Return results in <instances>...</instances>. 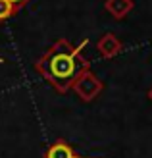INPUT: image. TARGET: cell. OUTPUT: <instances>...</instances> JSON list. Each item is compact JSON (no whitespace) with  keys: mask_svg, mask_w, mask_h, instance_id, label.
Returning a JSON list of instances; mask_svg holds the SVG:
<instances>
[{"mask_svg":"<svg viewBox=\"0 0 152 158\" xmlns=\"http://www.w3.org/2000/svg\"><path fill=\"white\" fill-rule=\"evenodd\" d=\"M85 43L87 41H83L79 46H73L64 37L54 41L50 48L37 58L35 72L46 79L56 93L66 94L77 81V77L89 69V60L81 54Z\"/></svg>","mask_w":152,"mask_h":158,"instance_id":"6da1fadb","label":"cell"},{"mask_svg":"<svg viewBox=\"0 0 152 158\" xmlns=\"http://www.w3.org/2000/svg\"><path fill=\"white\" fill-rule=\"evenodd\" d=\"M71 89L75 91V94L79 98H81L83 102H91L98 97V94L102 93L104 89V83L100 81V79L97 77V73L91 72V69H87V72H83L81 75L77 77V81L73 83V87Z\"/></svg>","mask_w":152,"mask_h":158,"instance_id":"7a4b0ae2","label":"cell"},{"mask_svg":"<svg viewBox=\"0 0 152 158\" xmlns=\"http://www.w3.org/2000/svg\"><path fill=\"white\" fill-rule=\"evenodd\" d=\"M97 50H98V54H100L102 58L112 60V58H116L117 54L123 50V43L119 41L114 33H106V35H102V37L98 39Z\"/></svg>","mask_w":152,"mask_h":158,"instance_id":"3957f363","label":"cell"},{"mask_svg":"<svg viewBox=\"0 0 152 158\" xmlns=\"http://www.w3.org/2000/svg\"><path fill=\"white\" fill-rule=\"evenodd\" d=\"M44 158H87V156H79L66 139H58L44 151Z\"/></svg>","mask_w":152,"mask_h":158,"instance_id":"277c9868","label":"cell"},{"mask_svg":"<svg viewBox=\"0 0 152 158\" xmlns=\"http://www.w3.org/2000/svg\"><path fill=\"white\" fill-rule=\"evenodd\" d=\"M133 0H106L104 8L114 19H123L127 14L133 10Z\"/></svg>","mask_w":152,"mask_h":158,"instance_id":"5b68a950","label":"cell"},{"mask_svg":"<svg viewBox=\"0 0 152 158\" xmlns=\"http://www.w3.org/2000/svg\"><path fill=\"white\" fill-rule=\"evenodd\" d=\"M19 14V8L14 6L10 0H0V23L10 19V18H15Z\"/></svg>","mask_w":152,"mask_h":158,"instance_id":"8992f818","label":"cell"},{"mask_svg":"<svg viewBox=\"0 0 152 158\" xmlns=\"http://www.w3.org/2000/svg\"><path fill=\"white\" fill-rule=\"evenodd\" d=\"M10 2H12L14 6H18L19 10H21V8H23V6H27V4L31 2V0H10Z\"/></svg>","mask_w":152,"mask_h":158,"instance_id":"52a82bcc","label":"cell"},{"mask_svg":"<svg viewBox=\"0 0 152 158\" xmlns=\"http://www.w3.org/2000/svg\"><path fill=\"white\" fill-rule=\"evenodd\" d=\"M146 97H148V100L152 102V87H150V89H148V93H146Z\"/></svg>","mask_w":152,"mask_h":158,"instance_id":"ba28073f","label":"cell"},{"mask_svg":"<svg viewBox=\"0 0 152 158\" xmlns=\"http://www.w3.org/2000/svg\"><path fill=\"white\" fill-rule=\"evenodd\" d=\"M4 62H6V60H4V58H0V64H4Z\"/></svg>","mask_w":152,"mask_h":158,"instance_id":"9c48e42d","label":"cell"}]
</instances>
